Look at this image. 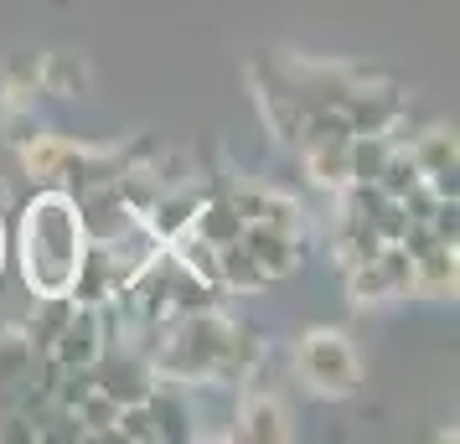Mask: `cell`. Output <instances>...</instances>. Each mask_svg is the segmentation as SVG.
I'll return each mask as SVG.
<instances>
[{
    "mask_svg": "<svg viewBox=\"0 0 460 444\" xmlns=\"http://www.w3.org/2000/svg\"><path fill=\"white\" fill-rule=\"evenodd\" d=\"M88 254L84 222H78V207L67 191H47L26 207L22 222V269L26 284L37 295H67L73 290V274Z\"/></svg>",
    "mask_w": 460,
    "mask_h": 444,
    "instance_id": "1",
    "label": "cell"
},
{
    "mask_svg": "<svg viewBox=\"0 0 460 444\" xmlns=\"http://www.w3.org/2000/svg\"><path fill=\"white\" fill-rule=\"evenodd\" d=\"M295 372L305 378L311 393H326V398H347V393H357V382H362L357 352L341 331H311V336H300V346H295Z\"/></svg>",
    "mask_w": 460,
    "mask_h": 444,
    "instance_id": "2",
    "label": "cell"
},
{
    "mask_svg": "<svg viewBox=\"0 0 460 444\" xmlns=\"http://www.w3.org/2000/svg\"><path fill=\"white\" fill-rule=\"evenodd\" d=\"M93 387H99V393H109V398L125 408V403H146V398H150L155 372H150V367L135 357V352L109 357V346H104V352H99V361H93Z\"/></svg>",
    "mask_w": 460,
    "mask_h": 444,
    "instance_id": "3",
    "label": "cell"
},
{
    "mask_svg": "<svg viewBox=\"0 0 460 444\" xmlns=\"http://www.w3.org/2000/svg\"><path fill=\"white\" fill-rule=\"evenodd\" d=\"M414 258V279H409V295L424 300H450L456 295V243H424Z\"/></svg>",
    "mask_w": 460,
    "mask_h": 444,
    "instance_id": "4",
    "label": "cell"
},
{
    "mask_svg": "<svg viewBox=\"0 0 460 444\" xmlns=\"http://www.w3.org/2000/svg\"><path fill=\"white\" fill-rule=\"evenodd\" d=\"M243 243H249L253 264H259V274L270 279V284L295 274V264H300V238H290V233H274V228L249 222V228H243Z\"/></svg>",
    "mask_w": 460,
    "mask_h": 444,
    "instance_id": "5",
    "label": "cell"
},
{
    "mask_svg": "<svg viewBox=\"0 0 460 444\" xmlns=\"http://www.w3.org/2000/svg\"><path fill=\"white\" fill-rule=\"evenodd\" d=\"M238 434L243 440H259V444H274V440H290V408L270 393H249L243 408H238Z\"/></svg>",
    "mask_w": 460,
    "mask_h": 444,
    "instance_id": "6",
    "label": "cell"
},
{
    "mask_svg": "<svg viewBox=\"0 0 460 444\" xmlns=\"http://www.w3.org/2000/svg\"><path fill=\"white\" fill-rule=\"evenodd\" d=\"M352 140V135H347ZM347 140H311L305 145V170H311L315 187L341 191L352 187V155H347Z\"/></svg>",
    "mask_w": 460,
    "mask_h": 444,
    "instance_id": "7",
    "label": "cell"
},
{
    "mask_svg": "<svg viewBox=\"0 0 460 444\" xmlns=\"http://www.w3.org/2000/svg\"><path fill=\"white\" fill-rule=\"evenodd\" d=\"M270 279L259 274V264H253V254H249V243L243 238H233V243H223L217 248V290H243V295H259Z\"/></svg>",
    "mask_w": 460,
    "mask_h": 444,
    "instance_id": "8",
    "label": "cell"
},
{
    "mask_svg": "<svg viewBox=\"0 0 460 444\" xmlns=\"http://www.w3.org/2000/svg\"><path fill=\"white\" fill-rule=\"evenodd\" d=\"M191 233H202L212 248H223V243H233V238H243V217L233 212L228 196H212V202H197Z\"/></svg>",
    "mask_w": 460,
    "mask_h": 444,
    "instance_id": "9",
    "label": "cell"
},
{
    "mask_svg": "<svg viewBox=\"0 0 460 444\" xmlns=\"http://www.w3.org/2000/svg\"><path fill=\"white\" fill-rule=\"evenodd\" d=\"M42 88L58 93V99H78L88 88V63L78 52H52V57H42Z\"/></svg>",
    "mask_w": 460,
    "mask_h": 444,
    "instance_id": "10",
    "label": "cell"
},
{
    "mask_svg": "<svg viewBox=\"0 0 460 444\" xmlns=\"http://www.w3.org/2000/svg\"><path fill=\"white\" fill-rule=\"evenodd\" d=\"M67 316H73V295H42L37 316L26 326V341H31L37 352H52V341H58V331L67 326Z\"/></svg>",
    "mask_w": 460,
    "mask_h": 444,
    "instance_id": "11",
    "label": "cell"
},
{
    "mask_svg": "<svg viewBox=\"0 0 460 444\" xmlns=\"http://www.w3.org/2000/svg\"><path fill=\"white\" fill-rule=\"evenodd\" d=\"M31 361H37V346L26 341V331H5L0 336V382L5 387H22L26 372H31Z\"/></svg>",
    "mask_w": 460,
    "mask_h": 444,
    "instance_id": "12",
    "label": "cell"
},
{
    "mask_svg": "<svg viewBox=\"0 0 460 444\" xmlns=\"http://www.w3.org/2000/svg\"><path fill=\"white\" fill-rule=\"evenodd\" d=\"M0 83H5V93H11V99L37 93V83H42V57H37V52H16L11 63L0 67Z\"/></svg>",
    "mask_w": 460,
    "mask_h": 444,
    "instance_id": "13",
    "label": "cell"
},
{
    "mask_svg": "<svg viewBox=\"0 0 460 444\" xmlns=\"http://www.w3.org/2000/svg\"><path fill=\"white\" fill-rule=\"evenodd\" d=\"M5 129H11L5 140H11L16 150H26L37 135H42V125H37V114H31V109H5Z\"/></svg>",
    "mask_w": 460,
    "mask_h": 444,
    "instance_id": "14",
    "label": "cell"
}]
</instances>
